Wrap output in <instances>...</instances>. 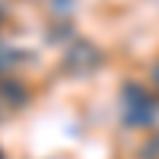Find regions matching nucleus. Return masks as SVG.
Wrapping results in <instances>:
<instances>
[{
	"label": "nucleus",
	"instance_id": "nucleus-1",
	"mask_svg": "<svg viewBox=\"0 0 159 159\" xmlns=\"http://www.w3.org/2000/svg\"><path fill=\"white\" fill-rule=\"evenodd\" d=\"M121 105H124V124L127 127H150L159 121V99L143 86V83H124L121 89Z\"/></svg>",
	"mask_w": 159,
	"mask_h": 159
},
{
	"label": "nucleus",
	"instance_id": "nucleus-2",
	"mask_svg": "<svg viewBox=\"0 0 159 159\" xmlns=\"http://www.w3.org/2000/svg\"><path fill=\"white\" fill-rule=\"evenodd\" d=\"M102 48L96 42H89V38H80V42H73L67 48V54H64V70L73 73V76H89L92 70H99L102 67Z\"/></svg>",
	"mask_w": 159,
	"mask_h": 159
},
{
	"label": "nucleus",
	"instance_id": "nucleus-3",
	"mask_svg": "<svg viewBox=\"0 0 159 159\" xmlns=\"http://www.w3.org/2000/svg\"><path fill=\"white\" fill-rule=\"evenodd\" d=\"M25 99H29V89H25L19 80H13V76L0 80V102H3L7 108H19V105H25Z\"/></svg>",
	"mask_w": 159,
	"mask_h": 159
},
{
	"label": "nucleus",
	"instance_id": "nucleus-4",
	"mask_svg": "<svg viewBox=\"0 0 159 159\" xmlns=\"http://www.w3.org/2000/svg\"><path fill=\"white\" fill-rule=\"evenodd\" d=\"M16 57H19V54H16L13 48H0V80H3V76H10V70L19 64Z\"/></svg>",
	"mask_w": 159,
	"mask_h": 159
},
{
	"label": "nucleus",
	"instance_id": "nucleus-5",
	"mask_svg": "<svg viewBox=\"0 0 159 159\" xmlns=\"http://www.w3.org/2000/svg\"><path fill=\"white\" fill-rule=\"evenodd\" d=\"M73 3H76V0H51V13H54L57 19H67L73 13Z\"/></svg>",
	"mask_w": 159,
	"mask_h": 159
},
{
	"label": "nucleus",
	"instance_id": "nucleus-6",
	"mask_svg": "<svg viewBox=\"0 0 159 159\" xmlns=\"http://www.w3.org/2000/svg\"><path fill=\"white\" fill-rule=\"evenodd\" d=\"M140 159H159V134H153V137L140 147Z\"/></svg>",
	"mask_w": 159,
	"mask_h": 159
},
{
	"label": "nucleus",
	"instance_id": "nucleus-7",
	"mask_svg": "<svg viewBox=\"0 0 159 159\" xmlns=\"http://www.w3.org/2000/svg\"><path fill=\"white\" fill-rule=\"evenodd\" d=\"M150 86H156V89H159V61L150 67Z\"/></svg>",
	"mask_w": 159,
	"mask_h": 159
},
{
	"label": "nucleus",
	"instance_id": "nucleus-8",
	"mask_svg": "<svg viewBox=\"0 0 159 159\" xmlns=\"http://www.w3.org/2000/svg\"><path fill=\"white\" fill-rule=\"evenodd\" d=\"M3 111H7V105H3V102H0V118H3Z\"/></svg>",
	"mask_w": 159,
	"mask_h": 159
},
{
	"label": "nucleus",
	"instance_id": "nucleus-9",
	"mask_svg": "<svg viewBox=\"0 0 159 159\" xmlns=\"http://www.w3.org/2000/svg\"><path fill=\"white\" fill-rule=\"evenodd\" d=\"M0 25H3V10H0Z\"/></svg>",
	"mask_w": 159,
	"mask_h": 159
},
{
	"label": "nucleus",
	"instance_id": "nucleus-10",
	"mask_svg": "<svg viewBox=\"0 0 159 159\" xmlns=\"http://www.w3.org/2000/svg\"><path fill=\"white\" fill-rule=\"evenodd\" d=\"M0 159H3V153H0Z\"/></svg>",
	"mask_w": 159,
	"mask_h": 159
}]
</instances>
